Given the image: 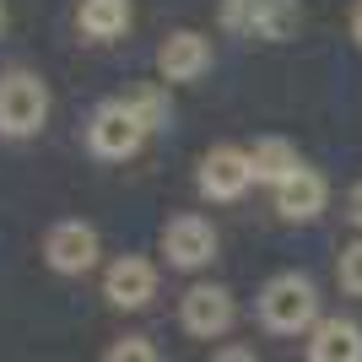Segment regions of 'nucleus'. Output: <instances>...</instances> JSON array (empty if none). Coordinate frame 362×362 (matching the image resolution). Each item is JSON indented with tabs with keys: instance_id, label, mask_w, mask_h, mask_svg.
<instances>
[{
	"instance_id": "f257e3e1",
	"label": "nucleus",
	"mask_w": 362,
	"mask_h": 362,
	"mask_svg": "<svg viewBox=\"0 0 362 362\" xmlns=\"http://www.w3.org/2000/svg\"><path fill=\"white\" fill-rule=\"evenodd\" d=\"M259 325L271 335H298L319 325V287L298 271H281L259 287Z\"/></svg>"
},
{
	"instance_id": "f03ea898",
	"label": "nucleus",
	"mask_w": 362,
	"mask_h": 362,
	"mask_svg": "<svg viewBox=\"0 0 362 362\" xmlns=\"http://www.w3.org/2000/svg\"><path fill=\"white\" fill-rule=\"evenodd\" d=\"M49 81L33 71H6L0 76V136L6 141H33L49 124Z\"/></svg>"
},
{
	"instance_id": "7ed1b4c3",
	"label": "nucleus",
	"mask_w": 362,
	"mask_h": 362,
	"mask_svg": "<svg viewBox=\"0 0 362 362\" xmlns=\"http://www.w3.org/2000/svg\"><path fill=\"white\" fill-rule=\"evenodd\" d=\"M146 119H141L136 108H130V98H108V103L92 108L87 119V146L92 157H103V163H124V157H136L141 146H146Z\"/></svg>"
},
{
	"instance_id": "20e7f679",
	"label": "nucleus",
	"mask_w": 362,
	"mask_h": 362,
	"mask_svg": "<svg viewBox=\"0 0 362 362\" xmlns=\"http://www.w3.org/2000/svg\"><path fill=\"white\" fill-rule=\"evenodd\" d=\"M222 28L238 38H259V44H287L303 28L298 0H222Z\"/></svg>"
},
{
	"instance_id": "39448f33",
	"label": "nucleus",
	"mask_w": 362,
	"mask_h": 362,
	"mask_svg": "<svg viewBox=\"0 0 362 362\" xmlns=\"http://www.w3.org/2000/svg\"><path fill=\"white\" fill-rule=\"evenodd\" d=\"M103 255V238H98V227L81 222V216H65L44 233V259L54 276H87Z\"/></svg>"
},
{
	"instance_id": "423d86ee",
	"label": "nucleus",
	"mask_w": 362,
	"mask_h": 362,
	"mask_svg": "<svg viewBox=\"0 0 362 362\" xmlns=\"http://www.w3.org/2000/svg\"><path fill=\"white\" fill-rule=\"evenodd\" d=\"M179 319H184V330L195 335V341H216V335L233 330L238 303H233L227 287H216V281H195V287L184 292V303H179Z\"/></svg>"
},
{
	"instance_id": "0eeeda50",
	"label": "nucleus",
	"mask_w": 362,
	"mask_h": 362,
	"mask_svg": "<svg viewBox=\"0 0 362 362\" xmlns=\"http://www.w3.org/2000/svg\"><path fill=\"white\" fill-rule=\"evenodd\" d=\"M163 255L173 271H206L216 259V227L200 211H184L163 227Z\"/></svg>"
},
{
	"instance_id": "6e6552de",
	"label": "nucleus",
	"mask_w": 362,
	"mask_h": 362,
	"mask_svg": "<svg viewBox=\"0 0 362 362\" xmlns=\"http://www.w3.org/2000/svg\"><path fill=\"white\" fill-rule=\"evenodd\" d=\"M249 184H255V163H249L243 146H211L206 157H200L195 189L206 200H238Z\"/></svg>"
},
{
	"instance_id": "1a4fd4ad",
	"label": "nucleus",
	"mask_w": 362,
	"mask_h": 362,
	"mask_svg": "<svg viewBox=\"0 0 362 362\" xmlns=\"http://www.w3.org/2000/svg\"><path fill=\"white\" fill-rule=\"evenodd\" d=\"M211 71V38L195 28H179L157 44V76L163 81H200Z\"/></svg>"
},
{
	"instance_id": "9d476101",
	"label": "nucleus",
	"mask_w": 362,
	"mask_h": 362,
	"mask_svg": "<svg viewBox=\"0 0 362 362\" xmlns=\"http://www.w3.org/2000/svg\"><path fill=\"white\" fill-rule=\"evenodd\" d=\"M103 298L114 303V308H146L151 298H157V265L141 255H119L114 265L103 271Z\"/></svg>"
},
{
	"instance_id": "9b49d317",
	"label": "nucleus",
	"mask_w": 362,
	"mask_h": 362,
	"mask_svg": "<svg viewBox=\"0 0 362 362\" xmlns=\"http://www.w3.org/2000/svg\"><path fill=\"white\" fill-rule=\"evenodd\" d=\"M325 200H330V184L308 163H303L287 184H276V216H281V222H314V216L325 211Z\"/></svg>"
},
{
	"instance_id": "f8f14e48",
	"label": "nucleus",
	"mask_w": 362,
	"mask_h": 362,
	"mask_svg": "<svg viewBox=\"0 0 362 362\" xmlns=\"http://www.w3.org/2000/svg\"><path fill=\"white\" fill-rule=\"evenodd\" d=\"M308 362H362V325H351V319H319L314 341H308Z\"/></svg>"
},
{
	"instance_id": "ddd939ff",
	"label": "nucleus",
	"mask_w": 362,
	"mask_h": 362,
	"mask_svg": "<svg viewBox=\"0 0 362 362\" xmlns=\"http://www.w3.org/2000/svg\"><path fill=\"white\" fill-rule=\"evenodd\" d=\"M249 163H255V184H287L292 173L303 168V157H298V146L292 141H281V136H259L255 146H249Z\"/></svg>"
},
{
	"instance_id": "4468645a",
	"label": "nucleus",
	"mask_w": 362,
	"mask_h": 362,
	"mask_svg": "<svg viewBox=\"0 0 362 362\" xmlns=\"http://www.w3.org/2000/svg\"><path fill=\"white\" fill-rule=\"evenodd\" d=\"M130 22H136L130 0H81V11H76V28L87 33L92 44H108V38H119Z\"/></svg>"
},
{
	"instance_id": "2eb2a0df",
	"label": "nucleus",
	"mask_w": 362,
	"mask_h": 362,
	"mask_svg": "<svg viewBox=\"0 0 362 362\" xmlns=\"http://www.w3.org/2000/svg\"><path fill=\"white\" fill-rule=\"evenodd\" d=\"M130 108H136L141 119H146V130L168 124V92L157 87V81H146V87H136V92H130Z\"/></svg>"
},
{
	"instance_id": "dca6fc26",
	"label": "nucleus",
	"mask_w": 362,
	"mask_h": 362,
	"mask_svg": "<svg viewBox=\"0 0 362 362\" xmlns=\"http://www.w3.org/2000/svg\"><path fill=\"white\" fill-rule=\"evenodd\" d=\"M335 276H341V292L362 298V238L341 249V259H335Z\"/></svg>"
},
{
	"instance_id": "f3484780",
	"label": "nucleus",
	"mask_w": 362,
	"mask_h": 362,
	"mask_svg": "<svg viewBox=\"0 0 362 362\" xmlns=\"http://www.w3.org/2000/svg\"><path fill=\"white\" fill-rule=\"evenodd\" d=\"M103 362H163V357H157V346H151L146 335H124V341H114V346H108Z\"/></svg>"
},
{
	"instance_id": "a211bd4d",
	"label": "nucleus",
	"mask_w": 362,
	"mask_h": 362,
	"mask_svg": "<svg viewBox=\"0 0 362 362\" xmlns=\"http://www.w3.org/2000/svg\"><path fill=\"white\" fill-rule=\"evenodd\" d=\"M211 362H259V357H255V346H238V341H227V346L216 351Z\"/></svg>"
},
{
	"instance_id": "6ab92c4d",
	"label": "nucleus",
	"mask_w": 362,
	"mask_h": 362,
	"mask_svg": "<svg viewBox=\"0 0 362 362\" xmlns=\"http://www.w3.org/2000/svg\"><path fill=\"white\" fill-rule=\"evenodd\" d=\"M346 216H351V227L362 233V179L351 184V195H346Z\"/></svg>"
},
{
	"instance_id": "aec40b11",
	"label": "nucleus",
	"mask_w": 362,
	"mask_h": 362,
	"mask_svg": "<svg viewBox=\"0 0 362 362\" xmlns=\"http://www.w3.org/2000/svg\"><path fill=\"white\" fill-rule=\"evenodd\" d=\"M351 38H357V49H362V0L351 6Z\"/></svg>"
},
{
	"instance_id": "412c9836",
	"label": "nucleus",
	"mask_w": 362,
	"mask_h": 362,
	"mask_svg": "<svg viewBox=\"0 0 362 362\" xmlns=\"http://www.w3.org/2000/svg\"><path fill=\"white\" fill-rule=\"evenodd\" d=\"M0 28H6V0H0Z\"/></svg>"
}]
</instances>
